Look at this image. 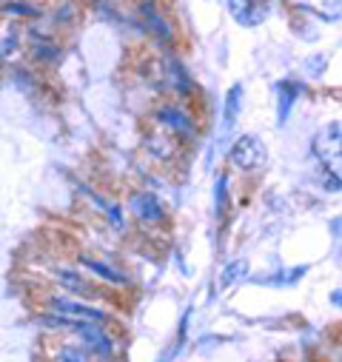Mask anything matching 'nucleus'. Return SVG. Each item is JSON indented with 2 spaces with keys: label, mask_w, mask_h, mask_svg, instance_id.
<instances>
[{
  "label": "nucleus",
  "mask_w": 342,
  "mask_h": 362,
  "mask_svg": "<svg viewBox=\"0 0 342 362\" xmlns=\"http://www.w3.org/2000/svg\"><path fill=\"white\" fill-rule=\"evenodd\" d=\"M266 143L260 140V137H254V134H242L234 146H231V151H228V160H231V165L234 168H240V171H254V168H260L263 163H266Z\"/></svg>",
  "instance_id": "nucleus-1"
},
{
  "label": "nucleus",
  "mask_w": 342,
  "mask_h": 362,
  "mask_svg": "<svg viewBox=\"0 0 342 362\" xmlns=\"http://www.w3.org/2000/svg\"><path fill=\"white\" fill-rule=\"evenodd\" d=\"M49 314H57V317H71V320H80V322H92V325H106L109 322V314L95 308V305H86L80 300H69V297H49Z\"/></svg>",
  "instance_id": "nucleus-2"
},
{
  "label": "nucleus",
  "mask_w": 342,
  "mask_h": 362,
  "mask_svg": "<svg viewBox=\"0 0 342 362\" xmlns=\"http://www.w3.org/2000/svg\"><path fill=\"white\" fill-rule=\"evenodd\" d=\"M154 117H157V123H160L168 134H175V137H180V140H194V137H197L194 117H191L186 109H180V106L165 103V106L157 109Z\"/></svg>",
  "instance_id": "nucleus-3"
},
{
  "label": "nucleus",
  "mask_w": 342,
  "mask_h": 362,
  "mask_svg": "<svg viewBox=\"0 0 342 362\" xmlns=\"http://www.w3.org/2000/svg\"><path fill=\"white\" fill-rule=\"evenodd\" d=\"M311 151L322 160V163H339L342 160V126L339 123H328L314 134Z\"/></svg>",
  "instance_id": "nucleus-4"
},
{
  "label": "nucleus",
  "mask_w": 342,
  "mask_h": 362,
  "mask_svg": "<svg viewBox=\"0 0 342 362\" xmlns=\"http://www.w3.org/2000/svg\"><path fill=\"white\" fill-rule=\"evenodd\" d=\"M49 277L63 288V291H69V294H77V297H103L100 294V288L98 286H92L89 280H86L80 271H74V268H66V265H54L52 271H49Z\"/></svg>",
  "instance_id": "nucleus-5"
},
{
  "label": "nucleus",
  "mask_w": 342,
  "mask_h": 362,
  "mask_svg": "<svg viewBox=\"0 0 342 362\" xmlns=\"http://www.w3.org/2000/svg\"><path fill=\"white\" fill-rule=\"evenodd\" d=\"M74 331L83 337V345L89 348L95 356H100V359H112V356H114V339L103 331V325L77 322V328H74Z\"/></svg>",
  "instance_id": "nucleus-6"
},
{
  "label": "nucleus",
  "mask_w": 342,
  "mask_h": 362,
  "mask_svg": "<svg viewBox=\"0 0 342 362\" xmlns=\"http://www.w3.org/2000/svg\"><path fill=\"white\" fill-rule=\"evenodd\" d=\"M129 209L131 214L140 220V223H148V226H157V223H165V209L160 206V200L148 192H134L131 200H129Z\"/></svg>",
  "instance_id": "nucleus-7"
},
{
  "label": "nucleus",
  "mask_w": 342,
  "mask_h": 362,
  "mask_svg": "<svg viewBox=\"0 0 342 362\" xmlns=\"http://www.w3.org/2000/svg\"><path fill=\"white\" fill-rule=\"evenodd\" d=\"M228 12L237 23L256 26V23H263V18L269 15V6L263 4V0H228Z\"/></svg>",
  "instance_id": "nucleus-8"
},
{
  "label": "nucleus",
  "mask_w": 342,
  "mask_h": 362,
  "mask_svg": "<svg viewBox=\"0 0 342 362\" xmlns=\"http://www.w3.org/2000/svg\"><path fill=\"white\" fill-rule=\"evenodd\" d=\"M77 262H80L83 268H89L95 277H100V280H106V283H112V286H126V283H129V277L123 274V271H117L114 265H109V262H103V259H98V257H92V254H77Z\"/></svg>",
  "instance_id": "nucleus-9"
},
{
  "label": "nucleus",
  "mask_w": 342,
  "mask_h": 362,
  "mask_svg": "<svg viewBox=\"0 0 342 362\" xmlns=\"http://www.w3.org/2000/svg\"><path fill=\"white\" fill-rule=\"evenodd\" d=\"M146 148L157 157V160H171L177 154V137L175 134H168L165 129L163 132H154L146 137Z\"/></svg>",
  "instance_id": "nucleus-10"
},
{
  "label": "nucleus",
  "mask_w": 342,
  "mask_h": 362,
  "mask_svg": "<svg viewBox=\"0 0 342 362\" xmlns=\"http://www.w3.org/2000/svg\"><path fill=\"white\" fill-rule=\"evenodd\" d=\"M140 12H143V18H146V23H148L151 35H157V37H163V40H168V37H171V29H168L165 18H163V15L154 9V4H151V0H146Z\"/></svg>",
  "instance_id": "nucleus-11"
},
{
  "label": "nucleus",
  "mask_w": 342,
  "mask_h": 362,
  "mask_svg": "<svg viewBox=\"0 0 342 362\" xmlns=\"http://www.w3.org/2000/svg\"><path fill=\"white\" fill-rule=\"evenodd\" d=\"M240 109H242V86H231L228 95H225V112H223V126H225V129L234 126Z\"/></svg>",
  "instance_id": "nucleus-12"
},
{
  "label": "nucleus",
  "mask_w": 342,
  "mask_h": 362,
  "mask_svg": "<svg viewBox=\"0 0 342 362\" xmlns=\"http://www.w3.org/2000/svg\"><path fill=\"white\" fill-rule=\"evenodd\" d=\"M297 95H300V86L297 83H280V123L288 120Z\"/></svg>",
  "instance_id": "nucleus-13"
},
{
  "label": "nucleus",
  "mask_w": 342,
  "mask_h": 362,
  "mask_svg": "<svg viewBox=\"0 0 342 362\" xmlns=\"http://www.w3.org/2000/svg\"><path fill=\"white\" fill-rule=\"evenodd\" d=\"M245 268H248L245 259H234V262H228V265L223 268V274H220V288H228V286H234L240 277H245Z\"/></svg>",
  "instance_id": "nucleus-14"
},
{
  "label": "nucleus",
  "mask_w": 342,
  "mask_h": 362,
  "mask_svg": "<svg viewBox=\"0 0 342 362\" xmlns=\"http://www.w3.org/2000/svg\"><path fill=\"white\" fill-rule=\"evenodd\" d=\"M322 186H325L328 192H339V189H342V183H339V177H336L334 171H325V174H322Z\"/></svg>",
  "instance_id": "nucleus-15"
},
{
  "label": "nucleus",
  "mask_w": 342,
  "mask_h": 362,
  "mask_svg": "<svg viewBox=\"0 0 342 362\" xmlns=\"http://www.w3.org/2000/svg\"><path fill=\"white\" fill-rule=\"evenodd\" d=\"M60 362H86V359H83V354L77 348H63L60 351Z\"/></svg>",
  "instance_id": "nucleus-16"
},
{
  "label": "nucleus",
  "mask_w": 342,
  "mask_h": 362,
  "mask_svg": "<svg viewBox=\"0 0 342 362\" xmlns=\"http://www.w3.org/2000/svg\"><path fill=\"white\" fill-rule=\"evenodd\" d=\"M225 180H228L225 174L217 180V211H223V206H225V186H228Z\"/></svg>",
  "instance_id": "nucleus-17"
}]
</instances>
